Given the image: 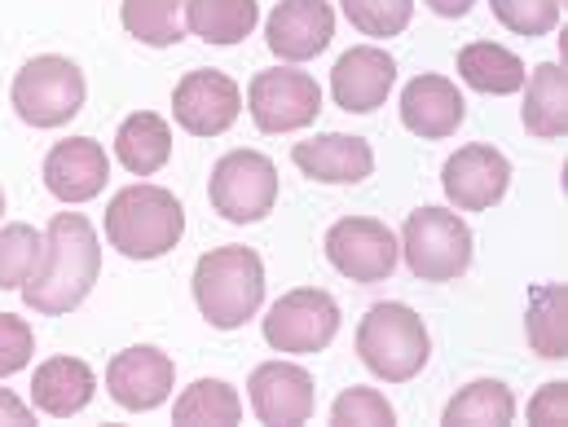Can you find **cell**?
<instances>
[{
    "label": "cell",
    "mask_w": 568,
    "mask_h": 427,
    "mask_svg": "<svg viewBox=\"0 0 568 427\" xmlns=\"http://www.w3.org/2000/svg\"><path fill=\"white\" fill-rule=\"evenodd\" d=\"M98 274H102L98 230L80 212H58L49 234H44L40 270L22 283V299H27V308H36L44 317L71 313V308H80L89 299Z\"/></svg>",
    "instance_id": "1"
},
{
    "label": "cell",
    "mask_w": 568,
    "mask_h": 427,
    "mask_svg": "<svg viewBox=\"0 0 568 427\" xmlns=\"http://www.w3.org/2000/svg\"><path fill=\"white\" fill-rule=\"evenodd\" d=\"M265 265L252 247H212L194 265V304L216 331H239L261 313Z\"/></svg>",
    "instance_id": "2"
},
{
    "label": "cell",
    "mask_w": 568,
    "mask_h": 427,
    "mask_svg": "<svg viewBox=\"0 0 568 427\" xmlns=\"http://www.w3.org/2000/svg\"><path fill=\"white\" fill-rule=\"evenodd\" d=\"M185 234V207L163 185H129L106 207V243L129 261H159Z\"/></svg>",
    "instance_id": "3"
},
{
    "label": "cell",
    "mask_w": 568,
    "mask_h": 427,
    "mask_svg": "<svg viewBox=\"0 0 568 427\" xmlns=\"http://www.w3.org/2000/svg\"><path fill=\"white\" fill-rule=\"evenodd\" d=\"M357 357L375 379H415L432 357L424 317L410 304H375L357 326Z\"/></svg>",
    "instance_id": "4"
},
{
    "label": "cell",
    "mask_w": 568,
    "mask_h": 427,
    "mask_svg": "<svg viewBox=\"0 0 568 427\" xmlns=\"http://www.w3.org/2000/svg\"><path fill=\"white\" fill-rule=\"evenodd\" d=\"M84 71L71 58L40 53L13 75V111L31 129H62L84 111Z\"/></svg>",
    "instance_id": "5"
},
{
    "label": "cell",
    "mask_w": 568,
    "mask_h": 427,
    "mask_svg": "<svg viewBox=\"0 0 568 427\" xmlns=\"http://www.w3.org/2000/svg\"><path fill=\"white\" fill-rule=\"evenodd\" d=\"M402 252L415 278L424 283H454L471 270V230L449 207H419L406 216Z\"/></svg>",
    "instance_id": "6"
},
{
    "label": "cell",
    "mask_w": 568,
    "mask_h": 427,
    "mask_svg": "<svg viewBox=\"0 0 568 427\" xmlns=\"http://www.w3.org/2000/svg\"><path fill=\"white\" fill-rule=\"evenodd\" d=\"M212 212H221L230 225L265 221L278 203V167L261 150H230L207 181Z\"/></svg>",
    "instance_id": "7"
},
{
    "label": "cell",
    "mask_w": 568,
    "mask_h": 427,
    "mask_svg": "<svg viewBox=\"0 0 568 427\" xmlns=\"http://www.w3.org/2000/svg\"><path fill=\"white\" fill-rule=\"evenodd\" d=\"M247 111L261 133H300L317 120L322 89L308 71H291V67L256 71L247 84Z\"/></svg>",
    "instance_id": "8"
},
{
    "label": "cell",
    "mask_w": 568,
    "mask_h": 427,
    "mask_svg": "<svg viewBox=\"0 0 568 427\" xmlns=\"http://www.w3.org/2000/svg\"><path fill=\"white\" fill-rule=\"evenodd\" d=\"M397 234L375 216H344L326 230V261L353 283H384L397 270Z\"/></svg>",
    "instance_id": "9"
},
{
    "label": "cell",
    "mask_w": 568,
    "mask_h": 427,
    "mask_svg": "<svg viewBox=\"0 0 568 427\" xmlns=\"http://www.w3.org/2000/svg\"><path fill=\"white\" fill-rule=\"evenodd\" d=\"M335 335H339V304L317 286L286 291L265 317V339L278 353H322Z\"/></svg>",
    "instance_id": "10"
},
{
    "label": "cell",
    "mask_w": 568,
    "mask_h": 427,
    "mask_svg": "<svg viewBox=\"0 0 568 427\" xmlns=\"http://www.w3.org/2000/svg\"><path fill=\"white\" fill-rule=\"evenodd\" d=\"M243 89L225 71H185L172 93V115L190 138H221L239 124Z\"/></svg>",
    "instance_id": "11"
},
{
    "label": "cell",
    "mask_w": 568,
    "mask_h": 427,
    "mask_svg": "<svg viewBox=\"0 0 568 427\" xmlns=\"http://www.w3.org/2000/svg\"><path fill=\"white\" fill-rule=\"evenodd\" d=\"M511 185V163L494 145H463L440 167V190L458 212H489Z\"/></svg>",
    "instance_id": "12"
},
{
    "label": "cell",
    "mask_w": 568,
    "mask_h": 427,
    "mask_svg": "<svg viewBox=\"0 0 568 427\" xmlns=\"http://www.w3.org/2000/svg\"><path fill=\"white\" fill-rule=\"evenodd\" d=\"M247 397L261 424L274 427H300L313 419L317 393H313V375L295 362H265L252 370L247 379Z\"/></svg>",
    "instance_id": "13"
},
{
    "label": "cell",
    "mask_w": 568,
    "mask_h": 427,
    "mask_svg": "<svg viewBox=\"0 0 568 427\" xmlns=\"http://www.w3.org/2000/svg\"><path fill=\"white\" fill-rule=\"evenodd\" d=\"M393 84H397V62H393V53L379 49V44H357V49H348V53L335 62V71H331V98H335V106L348 111V115H366V111L384 106L388 93H393Z\"/></svg>",
    "instance_id": "14"
},
{
    "label": "cell",
    "mask_w": 568,
    "mask_h": 427,
    "mask_svg": "<svg viewBox=\"0 0 568 427\" xmlns=\"http://www.w3.org/2000/svg\"><path fill=\"white\" fill-rule=\"evenodd\" d=\"M172 379H176L172 357H168L163 348H150V344L115 353L111 366H106V388H111V397H115L124 410H133V415L159 410V406L168 401V393H172Z\"/></svg>",
    "instance_id": "15"
},
{
    "label": "cell",
    "mask_w": 568,
    "mask_h": 427,
    "mask_svg": "<svg viewBox=\"0 0 568 427\" xmlns=\"http://www.w3.org/2000/svg\"><path fill=\"white\" fill-rule=\"evenodd\" d=\"M335 35V9L326 0H278V9L265 22V40L274 58L308 62L317 58Z\"/></svg>",
    "instance_id": "16"
},
{
    "label": "cell",
    "mask_w": 568,
    "mask_h": 427,
    "mask_svg": "<svg viewBox=\"0 0 568 427\" xmlns=\"http://www.w3.org/2000/svg\"><path fill=\"white\" fill-rule=\"evenodd\" d=\"M106 176H111V159L102 142L93 138H71V142H58L44 159V185L53 199L62 203H89L106 190Z\"/></svg>",
    "instance_id": "17"
},
{
    "label": "cell",
    "mask_w": 568,
    "mask_h": 427,
    "mask_svg": "<svg viewBox=\"0 0 568 427\" xmlns=\"http://www.w3.org/2000/svg\"><path fill=\"white\" fill-rule=\"evenodd\" d=\"M463 120H467V102H463L454 80H445V75H415L402 89V124L415 138L445 142V138L458 133Z\"/></svg>",
    "instance_id": "18"
},
{
    "label": "cell",
    "mask_w": 568,
    "mask_h": 427,
    "mask_svg": "<svg viewBox=\"0 0 568 427\" xmlns=\"http://www.w3.org/2000/svg\"><path fill=\"white\" fill-rule=\"evenodd\" d=\"M295 167L313 181H326V185H357L375 172V150L362 138H348V133H322L313 142H295L291 150Z\"/></svg>",
    "instance_id": "19"
},
{
    "label": "cell",
    "mask_w": 568,
    "mask_h": 427,
    "mask_svg": "<svg viewBox=\"0 0 568 427\" xmlns=\"http://www.w3.org/2000/svg\"><path fill=\"white\" fill-rule=\"evenodd\" d=\"M98 393V379L89 370V362L80 357H49L36 366V379H31V406L49 419H71L80 415Z\"/></svg>",
    "instance_id": "20"
},
{
    "label": "cell",
    "mask_w": 568,
    "mask_h": 427,
    "mask_svg": "<svg viewBox=\"0 0 568 427\" xmlns=\"http://www.w3.org/2000/svg\"><path fill=\"white\" fill-rule=\"evenodd\" d=\"M458 75L476 93L507 98V93H520L525 89V75L529 71H525V62L511 49H503L494 40H471V44L458 49Z\"/></svg>",
    "instance_id": "21"
},
{
    "label": "cell",
    "mask_w": 568,
    "mask_h": 427,
    "mask_svg": "<svg viewBox=\"0 0 568 427\" xmlns=\"http://www.w3.org/2000/svg\"><path fill=\"white\" fill-rule=\"evenodd\" d=\"M525 129L538 142H556L568 133V71L556 62L534 67V75H525Z\"/></svg>",
    "instance_id": "22"
},
{
    "label": "cell",
    "mask_w": 568,
    "mask_h": 427,
    "mask_svg": "<svg viewBox=\"0 0 568 427\" xmlns=\"http://www.w3.org/2000/svg\"><path fill=\"white\" fill-rule=\"evenodd\" d=\"M115 159L133 172V176H154L168 159H172V129L163 115L138 111L120 124L115 133Z\"/></svg>",
    "instance_id": "23"
},
{
    "label": "cell",
    "mask_w": 568,
    "mask_h": 427,
    "mask_svg": "<svg viewBox=\"0 0 568 427\" xmlns=\"http://www.w3.org/2000/svg\"><path fill=\"white\" fill-rule=\"evenodd\" d=\"M529 348L547 362L568 357V291L560 283H538L529 291V313H525Z\"/></svg>",
    "instance_id": "24"
},
{
    "label": "cell",
    "mask_w": 568,
    "mask_h": 427,
    "mask_svg": "<svg viewBox=\"0 0 568 427\" xmlns=\"http://www.w3.org/2000/svg\"><path fill=\"white\" fill-rule=\"evenodd\" d=\"M185 22L207 44H239L256 31L261 4L256 0H185Z\"/></svg>",
    "instance_id": "25"
},
{
    "label": "cell",
    "mask_w": 568,
    "mask_h": 427,
    "mask_svg": "<svg viewBox=\"0 0 568 427\" xmlns=\"http://www.w3.org/2000/svg\"><path fill=\"white\" fill-rule=\"evenodd\" d=\"M243 419V401L225 379H199L176 397L172 424L181 427H234Z\"/></svg>",
    "instance_id": "26"
},
{
    "label": "cell",
    "mask_w": 568,
    "mask_h": 427,
    "mask_svg": "<svg viewBox=\"0 0 568 427\" xmlns=\"http://www.w3.org/2000/svg\"><path fill=\"white\" fill-rule=\"evenodd\" d=\"M511 419H516V397L498 379H476L445 406L449 427H503Z\"/></svg>",
    "instance_id": "27"
},
{
    "label": "cell",
    "mask_w": 568,
    "mask_h": 427,
    "mask_svg": "<svg viewBox=\"0 0 568 427\" xmlns=\"http://www.w3.org/2000/svg\"><path fill=\"white\" fill-rule=\"evenodd\" d=\"M181 9H185V0H124L120 22L129 35H138L150 49H172L185 40Z\"/></svg>",
    "instance_id": "28"
},
{
    "label": "cell",
    "mask_w": 568,
    "mask_h": 427,
    "mask_svg": "<svg viewBox=\"0 0 568 427\" xmlns=\"http://www.w3.org/2000/svg\"><path fill=\"white\" fill-rule=\"evenodd\" d=\"M44 256V234H36L31 225L13 221L0 230V291H22V283L40 270Z\"/></svg>",
    "instance_id": "29"
},
{
    "label": "cell",
    "mask_w": 568,
    "mask_h": 427,
    "mask_svg": "<svg viewBox=\"0 0 568 427\" xmlns=\"http://www.w3.org/2000/svg\"><path fill=\"white\" fill-rule=\"evenodd\" d=\"M348 22L362 31V35H375V40H393L410 27L415 18V0H339Z\"/></svg>",
    "instance_id": "30"
},
{
    "label": "cell",
    "mask_w": 568,
    "mask_h": 427,
    "mask_svg": "<svg viewBox=\"0 0 568 427\" xmlns=\"http://www.w3.org/2000/svg\"><path fill=\"white\" fill-rule=\"evenodd\" d=\"M494 4V18L516 31V35H547L556 22H560V9L565 0H489Z\"/></svg>",
    "instance_id": "31"
},
{
    "label": "cell",
    "mask_w": 568,
    "mask_h": 427,
    "mask_svg": "<svg viewBox=\"0 0 568 427\" xmlns=\"http://www.w3.org/2000/svg\"><path fill=\"white\" fill-rule=\"evenodd\" d=\"M331 424L388 427V424H397V415H393V406H388L384 393H375V388H348V393L335 397V406H331Z\"/></svg>",
    "instance_id": "32"
},
{
    "label": "cell",
    "mask_w": 568,
    "mask_h": 427,
    "mask_svg": "<svg viewBox=\"0 0 568 427\" xmlns=\"http://www.w3.org/2000/svg\"><path fill=\"white\" fill-rule=\"evenodd\" d=\"M31 353H36V335H31V326H27L22 317H13V313H0V379L27 370Z\"/></svg>",
    "instance_id": "33"
},
{
    "label": "cell",
    "mask_w": 568,
    "mask_h": 427,
    "mask_svg": "<svg viewBox=\"0 0 568 427\" xmlns=\"http://www.w3.org/2000/svg\"><path fill=\"white\" fill-rule=\"evenodd\" d=\"M529 424H538V427L568 424V384H547V388L529 401Z\"/></svg>",
    "instance_id": "34"
},
{
    "label": "cell",
    "mask_w": 568,
    "mask_h": 427,
    "mask_svg": "<svg viewBox=\"0 0 568 427\" xmlns=\"http://www.w3.org/2000/svg\"><path fill=\"white\" fill-rule=\"evenodd\" d=\"M0 424H36V415L9 388H0Z\"/></svg>",
    "instance_id": "35"
},
{
    "label": "cell",
    "mask_w": 568,
    "mask_h": 427,
    "mask_svg": "<svg viewBox=\"0 0 568 427\" xmlns=\"http://www.w3.org/2000/svg\"><path fill=\"white\" fill-rule=\"evenodd\" d=\"M432 13H440V18H463L467 9H471V0H424Z\"/></svg>",
    "instance_id": "36"
},
{
    "label": "cell",
    "mask_w": 568,
    "mask_h": 427,
    "mask_svg": "<svg viewBox=\"0 0 568 427\" xmlns=\"http://www.w3.org/2000/svg\"><path fill=\"white\" fill-rule=\"evenodd\" d=\"M0 212H4V190H0Z\"/></svg>",
    "instance_id": "37"
}]
</instances>
